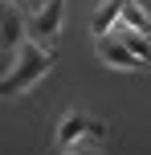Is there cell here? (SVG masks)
<instances>
[{
    "label": "cell",
    "mask_w": 151,
    "mask_h": 155,
    "mask_svg": "<svg viewBox=\"0 0 151 155\" xmlns=\"http://www.w3.org/2000/svg\"><path fill=\"white\" fill-rule=\"evenodd\" d=\"M94 53L102 57V61L110 65V70H147V65L139 61V57L131 53V49L123 45L119 37H114V33H98V41H94Z\"/></svg>",
    "instance_id": "5b68a950"
},
{
    "label": "cell",
    "mask_w": 151,
    "mask_h": 155,
    "mask_svg": "<svg viewBox=\"0 0 151 155\" xmlns=\"http://www.w3.org/2000/svg\"><path fill=\"white\" fill-rule=\"evenodd\" d=\"M106 135V123L102 118H90L82 110H70L57 127V147H74V143H86V139H102Z\"/></svg>",
    "instance_id": "277c9868"
},
{
    "label": "cell",
    "mask_w": 151,
    "mask_h": 155,
    "mask_svg": "<svg viewBox=\"0 0 151 155\" xmlns=\"http://www.w3.org/2000/svg\"><path fill=\"white\" fill-rule=\"evenodd\" d=\"M57 155H78V151H74V147H57Z\"/></svg>",
    "instance_id": "30bf717a"
},
{
    "label": "cell",
    "mask_w": 151,
    "mask_h": 155,
    "mask_svg": "<svg viewBox=\"0 0 151 155\" xmlns=\"http://www.w3.org/2000/svg\"><path fill=\"white\" fill-rule=\"evenodd\" d=\"M12 4H21V0H12Z\"/></svg>",
    "instance_id": "7c38bea8"
},
{
    "label": "cell",
    "mask_w": 151,
    "mask_h": 155,
    "mask_svg": "<svg viewBox=\"0 0 151 155\" xmlns=\"http://www.w3.org/2000/svg\"><path fill=\"white\" fill-rule=\"evenodd\" d=\"M110 33H114V37H119L143 65H151V37H143V33H135V29H127V25H110Z\"/></svg>",
    "instance_id": "8992f818"
},
{
    "label": "cell",
    "mask_w": 151,
    "mask_h": 155,
    "mask_svg": "<svg viewBox=\"0 0 151 155\" xmlns=\"http://www.w3.org/2000/svg\"><path fill=\"white\" fill-rule=\"evenodd\" d=\"M49 65H53V49H45L33 37H25L21 53H16V65L0 78V98H16V94L33 90V86L49 74Z\"/></svg>",
    "instance_id": "6da1fadb"
},
{
    "label": "cell",
    "mask_w": 151,
    "mask_h": 155,
    "mask_svg": "<svg viewBox=\"0 0 151 155\" xmlns=\"http://www.w3.org/2000/svg\"><path fill=\"white\" fill-rule=\"evenodd\" d=\"M61 21H65V0H45L41 8H33V12L25 16V33H29L37 45L53 49L57 33H61Z\"/></svg>",
    "instance_id": "3957f363"
},
{
    "label": "cell",
    "mask_w": 151,
    "mask_h": 155,
    "mask_svg": "<svg viewBox=\"0 0 151 155\" xmlns=\"http://www.w3.org/2000/svg\"><path fill=\"white\" fill-rule=\"evenodd\" d=\"M114 25H127V29H135V33H143V37H151V16L143 12V4L139 0H127L123 4V16Z\"/></svg>",
    "instance_id": "52a82bcc"
},
{
    "label": "cell",
    "mask_w": 151,
    "mask_h": 155,
    "mask_svg": "<svg viewBox=\"0 0 151 155\" xmlns=\"http://www.w3.org/2000/svg\"><path fill=\"white\" fill-rule=\"evenodd\" d=\"M74 151H78V155H102L94 139H86V143H74Z\"/></svg>",
    "instance_id": "9c48e42d"
},
{
    "label": "cell",
    "mask_w": 151,
    "mask_h": 155,
    "mask_svg": "<svg viewBox=\"0 0 151 155\" xmlns=\"http://www.w3.org/2000/svg\"><path fill=\"white\" fill-rule=\"evenodd\" d=\"M25 12L21 4H12V0H0V78L16 65V53H21L25 45Z\"/></svg>",
    "instance_id": "7a4b0ae2"
},
{
    "label": "cell",
    "mask_w": 151,
    "mask_h": 155,
    "mask_svg": "<svg viewBox=\"0 0 151 155\" xmlns=\"http://www.w3.org/2000/svg\"><path fill=\"white\" fill-rule=\"evenodd\" d=\"M123 4H127V0H106V4H102V8L94 12L90 29H94V33H110V25L119 21V16H123Z\"/></svg>",
    "instance_id": "ba28073f"
},
{
    "label": "cell",
    "mask_w": 151,
    "mask_h": 155,
    "mask_svg": "<svg viewBox=\"0 0 151 155\" xmlns=\"http://www.w3.org/2000/svg\"><path fill=\"white\" fill-rule=\"evenodd\" d=\"M29 4H33V8H41V4H45V0H29Z\"/></svg>",
    "instance_id": "8fae6325"
}]
</instances>
